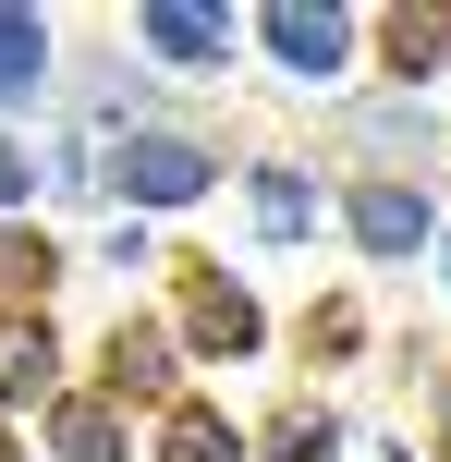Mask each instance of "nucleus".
Here are the masks:
<instances>
[{
	"label": "nucleus",
	"mask_w": 451,
	"mask_h": 462,
	"mask_svg": "<svg viewBox=\"0 0 451 462\" xmlns=\"http://www.w3.org/2000/svg\"><path fill=\"white\" fill-rule=\"evenodd\" d=\"M354 231H366V244H379V255L428 244V195H403V183H366V195H354Z\"/></svg>",
	"instance_id": "f03ea898"
},
{
	"label": "nucleus",
	"mask_w": 451,
	"mask_h": 462,
	"mask_svg": "<svg viewBox=\"0 0 451 462\" xmlns=\"http://www.w3.org/2000/svg\"><path fill=\"white\" fill-rule=\"evenodd\" d=\"M135 37L159 49V61H220V49H232V24H220V13H146Z\"/></svg>",
	"instance_id": "7ed1b4c3"
},
{
	"label": "nucleus",
	"mask_w": 451,
	"mask_h": 462,
	"mask_svg": "<svg viewBox=\"0 0 451 462\" xmlns=\"http://www.w3.org/2000/svg\"><path fill=\"white\" fill-rule=\"evenodd\" d=\"M257 219H268V231H305L317 195H305V183H257Z\"/></svg>",
	"instance_id": "423d86ee"
},
{
	"label": "nucleus",
	"mask_w": 451,
	"mask_h": 462,
	"mask_svg": "<svg viewBox=\"0 0 451 462\" xmlns=\"http://www.w3.org/2000/svg\"><path fill=\"white\" fill-rule=\"evenodd\" d=\"M13 195H24V146L0 134V208H13Z\"/></svg>",
	"instance_id": "0eeeda50"
},
{
	"label": "nucleus",
	"mask_w": 451,
	"mask_h": 462,
	"mask_svg": "<svg viewBox=\"0 0 451 462\" xmlns=\"http://www.w3.org/2000/svg\"><path fill=\"white\" fill-rule=\"evenodd\" d=\"M110 171H122V195H146V208H183V195L208 183V146H183V134H135Z\"/></svg>",
	"instance_id": "f257e3e1"
},
{
	"label": "nucleus",
	"mask_w": 451,
	"mask_h": 462,
	"mask_svg": "<svg viewBox=\"0 0 451 462\" xmlns=\"http://www.w3.org/2000/svg\"><path fill=\"white\" fill-rule=\"evenodd\" d=\"M268 49H281L293 73H330L342 61V13H268Z\"/></svg>",
	"instance_id": "20e7f679"
},
{
	"label": "nucleus",
	"mask_w": 451,
	"mask_h": 462,
	"mask_svg": "<svg viewBox=\"0 0 451 462\" xmlns=\"http://www.w3.org/2000/svg\"><path fill=\"white\" fill-rule=\"evenodd\" d=\"M37 61H49V24H37V13H0V97L37 86Z\"/></svg>",
	"instance_id": "39448f33"
}]
</instances>
